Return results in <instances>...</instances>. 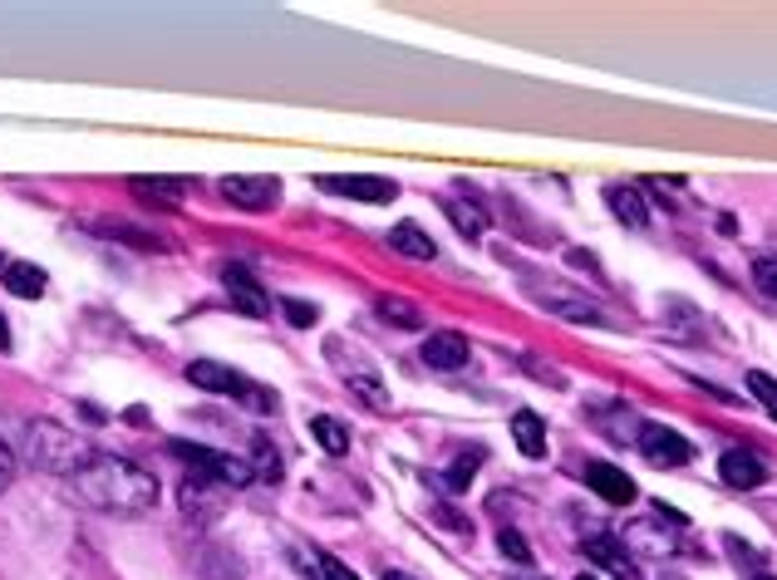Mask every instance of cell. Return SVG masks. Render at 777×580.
I'll use <instances>...</instances> for the list:
<instances>
[{"instance_id":"cell-1","label":"cell","mask_w":777,"mask_h":580,"mask_svg":"<svg viewBox=\"0 0 777 580\" xmlns=\"http://www.w3.org/2000/svg\"><path fill=\"white\" fill-rule=\"evenodd\" d=\"M70 482L79 502L109 517H148L158 507V477L119 452H94Z\"/></svg>"},{"instance_id":"cell-2","label":"cell","mask_w":777,"mask_h":580,"mask_svg":"<svg viewBox=\"0 0 777 580\" xmlns=\"http://www.w3.org/2000/svg\"><path fill=\"white\" fill-rule=\"evenodd\" d=\"M89 458H94V448H89L79 434H70L64 424H54V418H36V424H26V462L36 472L74 477Z\"/></svg>"},{"instance_id":"cell-3","label":"cell","mask_w":777,"mask_h":580,"mask_svg":"<svg viewBox=\"0 0 777 580\" xmlns=\"http://www.w3.org/2000/svg\"><path fill=\"white\" fill-rule=\"evenodd\" d=\"M188 384L192 389H208V394H226V399H242L256 414H276V394L261 389V384L242 379L232 364H216V359H192L188 364Z\"/></svg>"},{"instance_id":"cell-4","label":"cell","mask_w":777,"mask_h":580,"mask_svg":"<svg viewBox=\"0 0 777 580\" xmlns=\"http://www.w3.org/2000/svg\"><path fill=\"white\" fill-rule=\"evenodd\" d=\"M173 452L198 477H208V482H216V487H232V492H242V487L256 482V468H251L246 458L222 452V448H202V442H173Z\"/></svg>"},{"instance_id":"cell-5","label":"cell","mask_w":777,"mask_h":580,"mask_svg":"<svg viewBox=\"0 0 777 580\" xmlns=\"http://www.w3.org/2000/svg\"><path fill=\"white\" fill-rule=\"evenodd\" d=\"M635 448L649 468H684V462H694V442L665 424H639Z\"/></svg>"},{"instance_id":"cell-6","label":"cell","mask_w":777,"mask_h":580,"mask_svg":"<svg viewBox=\"0 0 777 580\" xmlns=\"http://www.w3.org/2000/svg\"><path fill=\"white\" fill-rule=\"evenodd\" d=\"M216 192L242 212H271V202L281 197V182L271 173H232V177L216 182Z\"/></svg>"},{"instance_id":"cell-7","label":"cell","mask_w":777,"mask_h":580,"mask_svg":"<svg viewBox=\"0 0 777 580\" xmlns=\"http://www.w3.org/2000/svg\"><path fill=\"white\" fill-rule=\"evenodd\" d=\"M222 291H226V301H232L236 311L251 315V320H266V315H271V291L251 276L242 261H226V266H222Z\"/></svg>"},{"instance_id":"cell-8","label":"cell","mask_w":777,"mask_h":580,"mask_svg":"<svg viewBox=\"0 0 777 580\" xmlns=\"http://www.w3.org/2000/svg\"><path fill=\"white\" fill-rule=\"evenodd\" d=\"M315 187H320V192H335V197H350V202H370V207H380V202H394V197H398V182H394V177H370V173H354V177H320Z\"/></svg>"},{"instance_id":"cell-9","label":"cell","mask_w":777,"mask_h":580,"mask_svg":"<svg viewBox=\"0 0 777 580\" xmlns=\"http://www.w3.org/2000/svg\"><path fill=\"white\" fill-rule=\"evenodd\" d=\"M418 359H424L433 374H458V369H467L473 349H467V339L458 335V329H433V335L424 339V349H418Z\"/></svg>"},{"instance_id":"cell-10","label":"cell","mask_w":777,"mask_h":580,"mask_svg":"<svg viewBox=\"0 0 777 580\" xmlns=\"http://www.w3.org/2000/svg\"><path fill=\"white\" fill-rule=\"evenodd\" d=\"M586 561H596L605 576H615V580H645L639 576V566H635V556L625 551V541L620 537H605V531H596V537H586Z\"/></svg>"},{"instance_id":"cell-11","label":"cell","mask_w":777,"mask_h":580,"mask_svg":"<svg viewBox=\"0 0 777 580\" xmlns=\"http://www.w3.org/2000/svg\"><path fill=\"white\" fill-rule=\"evenodd\" d=\"M718 477H724L734 492H758V487L768 482V462L748 448H728L724 458H718Z\"/></svg>"},{"instance_id":"cell-12","label":"cell","mask_w":777,"mask_h":580,"mask_svg":"<svg viewBox=\"0 0 777 580\" xmlns=\"http://www.w3.org/2000/svg\"><path fill=\"white\" fill-rule=\"evenodd\" d=\"M586 487L596 497H605V502H615V507H625V502L639 497V487L625 477V468H615V462H586Z\"/></svg>"},{"instance_id":"cell-13","label":"cell","mask_w":777,"mask_h":580,"mask_svg":"<svg viewBox=\"0 0 777 580\" xmlns=\"http://www.w3.org/2000/svg\"><path fill=\"white\" fill-rule=\"evenodd\" d=\"M222 492H226V487H216V482H208V477L192 472L188 482H182L178 502H182V511H188L192 521H198V527H208L216 511H222Z\"/></svg>"},{"instance_id":"cell-14","label":"cell","mask_w":777,"mask_h":580,"mask_svg":"<svg viewBox=\"0 0 777 580\" xmlns=\"http://www.w3.org/2000/svg\"><path fill=\"white\" fill-rule=\"evenodd\" d=\"M340 374H345V384H350L354 399L370 404L374 414H389V404H394V399H389V389L380 384V374H374L370 364H364V359L360 364H340Z\"/></svg>"},{"instance_id":"cell-15","label":"cell","mask_w":777,"mask_h":580,"mask_svg":"<svg viewBox=\"0 0 777 580\" xmlns=\"http://www.w3.org/2000/svg\"><path fill=\"white\" fill-rule=\"evenodd\" d=\"M129 192L139 202H153V207L173 212V207H182V197H188V182L182 177H133Z\"/></svg>"},{"instance_id":"cell-16","label":"cell","mask_w":777,"mask_h":580,"mask_svg":"<svg viewBox=\"0 0 777 580\" xmlns=\"http://www.w3.org/2000/svg\"><path fill=\"white\" fill-rule=\"evenodd\" d=\"M0 286L10 295H20V301H40L50 276H44L40 266H30V261H6V266H0Z\"/></svg>"},{"instance_id":"cell-17","label":"cell","mask_w":777,"mask_h":580,"mask_svg":"<svg viewBox=\"0 0 777 580\" xmlns=\"http://www.w3.org/2000/svg\"><path fill=\"white\" fill-rule=\"evenodd\" d=\"M605 202H610V212L630 226V232L649 226V207H645V197H639V187H630V182H610V187H605Z\"/></svg>"},{"instance_id":"cell-18","label":"cell","mask_w":777,"mask_h":580,"mask_svg":"<svg viewBox=\"0 0 777 580\" xmlns=\"http://www.w3.org/2000/svg\"><path fill=\"white\" fill-rule=\"evenodd\" d=\"M389 246H394L398 256H408V261H433V256H438V242H433L418 222H398L394 232H389Z\"/></svg>"},{"instance_id":"cell-19","label":"cell","mask_w":777,"mask_h":580,"mask_svg":"<svg viewBox=\"0 0 777 580\" xmlns=\"http://www.w3.org/2000/svg\"><path fill=\"white\" fill-rule=\"evenodd\" d=\"M512 438H517V448H522V458H546V424L532 414V408H517L512 414Z\"/></svg>"},{"instance_id":"cell-20","label":"cell","mask_w":777,"mask_h":580,"mask_svg":"<svg viewBox=\"0 0 777 580\" xmlns=\"http://www.w3.org/2000/svg\"><path fill=\"white\" fill-rule=\"evenodd\" d=\"M311 438L330 452V458H345V452H350V428L340 424V418H330V414H315L311 418Z\"/></svg>"},{"instance_id":"cell-21","label":"cell","mask_w":777,"mask_h":580,"mask_svg":"<svg viewBox=\"0 0 777 580\" xmlns=\"http://www.w3.org/2000/svg\"><path fill=\"white\" fill-rule=\"evenodd\" d=\"M443 212H448V222L458 226V232L467 236V242H477V236L487 232V217L477 207H467V202H443Z\"/></svg>"},{"instance_id":"cell-22","label":"cell","mask_w":777,"mask_h":580,"mask_svg":"<svg viewBox=\"0 0 777 580\" xmlns=\"http://www.w3.org/2000/svg\"><path fill=\"white\" fill-rule=\"evenodd\" d=\"M477 468H483V448H473V452H463V458L458 462H453V468L448 472H443L438 477V482H443V492H463V487L467 482H473V472Z\"/></svg>"},{"instance_id":"cell-23","label":"cell","mask_w":777,"mask_h":580,"mask_svg":"<svg viewBox=\"0 0 777 580\" xmlns=\"http://www.w3.org/2000/svg\"><path fill=\"white\" fill-rule=\"evenodd\" d=\"M251 468H256V482H276L281 477V458L271 448V438H251Z\"/></svg>"},{"instance_id":"cell-24","label":"cell","mask_w":777,"mask_h":580,"mask_svg":"<svg viewBox=\"0 0 777 580\" xmlns=\"http://www.w3.org/2000/svg\"><path fill=\"white\" fill-rule=\"evenodd\" d=\"M374 311H380L384 320H394L398 329H424V315H418L408 301H394V295H380V305H374Z\"/></svg>"},{"instance_id":"cell-25","label":"cell","mask_w":777,"mask_h":580,"mask_svg":"<svg viewBox=\"0 0 777 580\" xmlns=\"http://www.w3.org/2000/svg\"><path fill=\"white\" fill-rule=\"evenodd\" d=\"M497 551L507 556L512 566H532V546H527V537H522L517 527H502L497 531Z\"/></svg>"},{"instance_id":"cell-26","label":"cell","mask_w":777,"mask_h":580,"mask_svg":"<svg viewBox=\"0 0 777 580\" xmlns=\"http://www.w3.org/2000/svg\"><path fill=\"white\" fill-rule=\"evenodd\" d=\"M305 571H315L320 580H360V576H354L345 561H335V556H325V551H311V561H305Z\"/></svg>"},{"instance_id":"cell-27","label":"cell","mask_w":777,"mask_h":580,"mask_svg":"<svg viewBox=\"0 0 777 580\" xmlns=\"http://www.w3.org/2000/svg\"><path fill=\"white\" fill-rule=\"evenodd\" d=\"M546 311L566 315V320H586V325H605V315L596 305H581V301H546Z\"/></svg>"},{"instance_id":"cell-28","label":"cell","mask_w":777,"mask_h":580,"mask_svg":"<svg viewBox=\"0 0 777 580\" xmlns=\"http://www.w3.org/2000/svg\"><path fill=\"white\" fill-rule=\"evenodd\" d=\"M753 286L768 295V301H777V256H758V261H753Z\"/></svg>"},{"instance_id":"cell-29","label":"cell","mask_w":777,"mask_h":580,"mask_svg":"<svg viewBox=\"0 0 777 580\" xmlns=\"http://www.w3.org/2000/svg\"><path fill=\"white\" fill-rule=\"evenodd\" d=\"M748 389H753V399L768 408V414H777V379H768V374L753 369V374H748Z\"/></svg>"},{"instance_id":"cell-30","label":"cell","mask_w":777,"mask_h":580,"mask_svg":"<svg viewBox=\"0 0 777 580\" xmlns=\"http://www.w3.org/2000/svg\"><path fill=\"white\" fill-rule=\"evenodd\" d=\"M281 315H285V320H291L295 329H311V325L320 320V311H315V305H305V301H281Z\"/></svg>"},{"instance_id":"cell-31","label":"cell","mask_w":777,"mask_h":580,"mask_svg":"<svg viewBox=\"0 0 777 580\" xmlns=\"http://www.w3.org/2000/svg\"><path fill=\"white\" fill-rule=\"evenodd\" d=\"M10 482H16V448L0 438V492H6Z\"/></svg>"},{"instance_id":"cell-32","label":"cell","mask_w":777,"mask_h":580,"mask_svg":"<svg viewBox=\"0 0 777 580\" xmlns=\"http://www.w3.org/2000/svg\"><path fill=\"white\" fill-rule=\"evenodd\" d=\"M10 345H16V339H10V320H6V315H0V349H6V355H10Z\"/></svg>"},{"instance_id":"cell-33","label":"cell","mask_w":777,"mask_h":580,"mask_svg":"<svg viewBox=\"0 0 777 580\" xmlns=\"http://www.w3.org/2000/svg\"><path fill=\"white\" fill-rule=\"evenodd\" d=\"M576 580H601V576H596V571H581V576H576Z\"/></svg>"},{"instance_id":"cell-34","label":"cell","mask_w":777,"mask_h":580,"mask_svg":"<svg viewBox=\"0 0 777 580\" xmlns=\"http://www.w3.org/2000/svg\"><path fill=\"white\" fill-rule=\"evenodd\" d=\"M753 580H777V576H768V571H758V576H753Z\"/></svg>"},{"instance_id":"cell-35","label":"cell","mask_w":777,"mask_h":580,"mask_svg":"<svg viewBox=\"0 0 777 580\" xmlns=\"http://www.w3.org/2000/svg\"><path fill=\"white\" fill-rule=\"evenodd\" d=\"M384 580H408V576H398V571H389V576H384Z\"/></svg>"},{"instance_id":"cell-36","label":"cell","mask_w":777,"mask_h":580,"mask_svg":"<svg viewBox=\"0 0 777 580\" xmlns=\"http://www.w3.org/2000/svg\"><path fill=\"white\" fill-rule=\"evenodd\" d=\"M522 580H532V576H522Z\"/></svg>"}]
</instances>
